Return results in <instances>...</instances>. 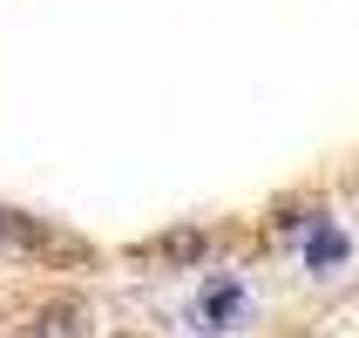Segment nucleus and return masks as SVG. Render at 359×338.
<instances>
[{
	"label": "nucleus",
	"instance_id": "f03ea898",
	"mask_svg": "<svg viewBox=\"0 0 359 338\" xmlns=\"http://www.w3.org/2000/svg\"><path fill=\"white\" fill-rule=\"evenodd\" d=\"M238 311H244L238 278H210V284H203V318L217 325V332H224V325H238Z\"/></svg>",
	"mask_w": 359,
	"mask_h": 338
},
{
	"label": "nucleus",
	"instance_id": "20e7f679",
	"mask_svg": "<svg viewBox=\"0 0 359 338\" xmlns=\"http://www.w3.org/2000/svg\"><path fill=\"white\" fill-rule=\"evenodd\" d=\"M27 338H81V325H75V311L61 304V311H41V318L27 325Z\"/></svg>",
	"mask_w": 359,
	"mask_h": 338
},
{
	"label": "nucleus",
	"instance_id": "7ed1b4c3",
	"mask_svg": "<svg viewBox=\"0 0 359 338\" xmlns=\"http://www.w3.org/2000/svg\"><path fill=\"white\" fill-rule=\"evenodd\" d=\"M0 244H7V251H48V230H34V223H20L14 210H0Z\"/></svg>",
	"mask_w": 359,
	"mask_h": 338
},
{
	"label": "nucleus",
	"instance_id": "f257e3e1",
	"mask_svg": "<svg viewBox=\"0 0 359 338\" xmlns=\"http://www.w3.org/2000/svg\"><path fill=\"white\" fill-rule=\"evenodd\" d=\"M346 258H353L346 230H332V223H312V237H305V264H312V271H339Z\"/></svg>",
	"mask_w": 359,
	"mask_h": 338
},
{
	"label": "nucleus",
	"instance_id": "39448f33",
	"mask_svg": "<svg viewBox=\"0 0 359 338\" xmlns=\"http://www.w3.org/2000/svg\"><path fill=\"white\" fill-rule=\"evenodd\" d=\"M156 251H163L170 264H197V258H203V237H197V230H177V237H163Z\"/></svg>",
	"mask_w": 359,
	"mask_h": 338
}]
</instances>
